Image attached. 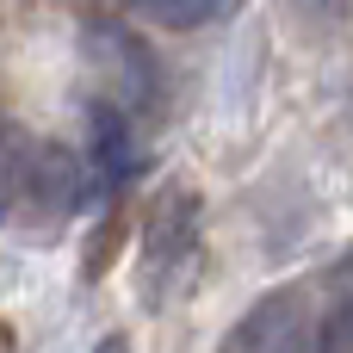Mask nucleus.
<instances>
[{
  "label": "nucleus",
  "instance_id": "obj_1",
  "mask_svg": "<svg viewBox=\"0 0 353 353\" xmlns=\"http://www.w3.org/2000/svg\"><path fill=\"white\" fill-rule=\"evenodd\" d=\"M87 62H93V74L105 81L112 105H124V112L155 105V56H149V43H143L137 31L105 25V19L87 25Z\"/></svg>",
  "mask_w": 353,
  "mask_h": 353
},
{
  "label": "nucleus",
  "instance_id": "obj_2",
  "mask_svg": "<svg viewBox=\"0 0 353 353\" xmlns=\"http://www.w3.org/2000/svg\"><path fill=\"white\" fill-rule=\"evenodd\" d=\"M81 199H87V174H81V161L62 149V143H37V155H31V180H25V211L43 223V230H56L62 217H74L81 211Z\"/></svg>",
  "mask_w": 353,
  "mask_h": 353
},
{
  "label": "nucleus",
  "instance_id": "obj_3",
  "mask_svg": "<svg viewBox=\"0 0 353 353\" xmlns=\"http://www.w3.org/2000/svg\"><path fill=\"white\" fill-rule=\"evenodd\" d=\"M236 353H316V329L298 298H261L236 329Z\"/></svg>",
  "mask_w": 353,
  "mask_h": 353
},
{
  "label": "nucleus",
  "instance_id": "obj_4",
  "mask_svg": "<svg viewBox=\"0 0 353 353\" xmlns=\"http://www.w3.org/2000/svg\"><path fill=\"white\" fill-rule=\"evenodd\" d=\"M192 217H199L192 192H161L155 199V211L143 223V267H149V279H168L192 254Z\"/></svg>",
  "mask_w": 353,
  "mask_h": 353
},
{
  "label": "nucleus",
  "instance_id": "obj_5",
  "mask_svg": "<svg viewBox=\"0 0 353 353\" xmlns=\"http://www.w3.org/2000/svg\"><path fill=\"white\" fill-rule=\"evenodd\" d=\"M87 155H93V168L105 174V180H124L130 174V124H124V105H112V99H93L87 105Z\"/></svg>",
  "mask_w": 353,
  "mask_h": 353
},
{
  "label": "nucleus",
  "instance_id": "obj_6",
  "mask_svg": "<svg viewBox=\"0 0 353 353\" xmlns=\"http://www.w3.org/2000/svg\"><path fill=\"white\" fill-rule=\"evenodd\" d=\"M31 155H37V143L0 112V217L25 199V180H31Z\"/></svg>",
  "mask_w": 353,
  "mask_h": 353
},
{
  "label": "nucleus",
  "instance_id": "obj_7",
  "mask_svg": "<svg viewBox=\"0 0 353 353\" xmlns=\"http://www.w3.org/2000/svg\"><path fill=\"white\" fill-rule=\"evenodd\" d=\"M230 6H236V0H130V12H137V19L168 25V31H199V25L223 19Z\"/></svg>",
  "mask_w": 353,
  "mask_h": 353
},
{
  "label": "nucleus",
  "instance_id": "obj_8",
  "mask_svg": "<svg viewBox=\"0 0 353 353\" xmlns=\"http://www.w3.org/2000/svg\"><path fill=\"white\" fill-rule=\"evenodd\" d=\"M329 329H335L329 353H335V347H353V261L335 273V323H329Z\"/></svg>",
  "mask_w": 353,
  "mask_h": 353
},
{
  "label": "nucleus",
  "instance_id": "obj_9",
  "mask_svg": "<svg viewBox=\"0 0 353 353\" xmlns=\"http://www.w3.org/2000/svg\"><path fill=\"white\" fill-rule=\"evenodd\" d=\"M304 6H310V12H323V19H335V12H347L353 0H304Z\"/></svg>",
  "mask_w": 353,
  "mask_h": 353
},
{
  "label": "nucleus",
  "instance_id": "obj_10",
  "mask_svg": "<svg viewBox=\"0 0 353 353\" xmlns=\"http://www.w3.org/2000/svg\"><path fill=\"white\" fill-rule=\"evenodd\" d=\"M87 353H130V341H124V335H105L99 347H87Z\"/></svg>",
  "mask_w": 353,
  "mask_h": 353
},
{
  "label": "nucleus",
  "instance_id": "obj_11",
  "mask_svg": "<svg viewBox=\"0 0 353 353\" xmlns=\"http://www.w3.org/2000/svg\"><path fill=\"white\" fill-rule=\"evenodd\" d=\"M0 353H19V347H12V335H6V329H0Z\"/></svg>",
  "mask_w": 353,
  "mask_h": 353
}]
</instances>
